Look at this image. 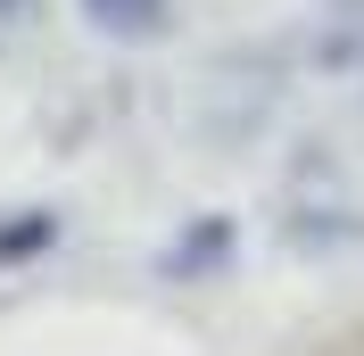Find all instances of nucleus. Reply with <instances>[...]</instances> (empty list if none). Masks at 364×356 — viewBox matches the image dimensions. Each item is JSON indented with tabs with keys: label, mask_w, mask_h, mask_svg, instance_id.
<instances>
[{
	"label": "nucleus",
	"mask_w": 364,
	"mask_h": 356,
	"mask_svg": "<svg viewBox=\"0 0 364 356\" xmlns=\"http://www.w3.org/2000/svg\"><path fill=\"white\" fill-rule=\"evenodd\" d=\"M100 25H116V33H149V25L166 17V0H83Z\"/></svg>",
	"instance_id": "f257e3e1"
},
{
	"label": "nucleus",
	"mask_w": 364,
	"mask_h": 356,
	"mask_svg": "<svg viewBox=\"0 0 364 356\" xmlns=\"http://www.w3.org/2000/svg\"><path fill=\"white\" fill-rule=\"evenodd\" d=\"M50 241V216L42 224H25V232H9V241H0V257H17V248H42Z\"/></svg>",
	"instance_id": "f03ea898"
}]
</instances>
